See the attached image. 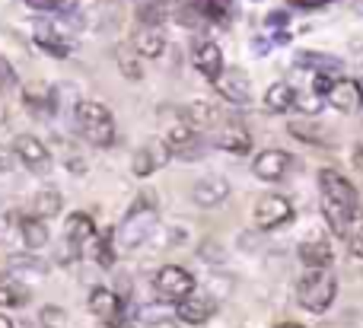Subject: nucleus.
I'll list each match as a JSON object with an SVG mask.
<instances>
[{
	"label": "nucleus",
	"instance_id": "nucleus-37",
	"mask_svg": "<svg viewBox=\"0 0 363 328\" xmlns=\"http://www.w3.org/2000/svg\"><path fill=\"white\" fill-rule=\"evenodd\" d=\"M29 6L42 13H57V10H64V0H29Z\"/></svg>",
	"mask_w": 363,
	"mask_h": 328
},
{
	"label": "nucleus",
	"instance_id": "nucleus-33",
	"mask_svg": "<svg viewBox=\"0 0 363 328\" xmlns=\"http://www.w3.org/2000/svg\"><path fill=\"white\" fill-rule=\"evenodd\" d=\"M38 325L42 328H64L67 325V312L61 310V306H42V312H38Z\"/></svg>",
	"mask_w": 363,
	"mask_h": 328
},
{
	"label": "nucleus",
	"instance_id": "nucleus-9",
	"mask_svg": "<svg viewBox=\"0 0 363 328\" xmlns=\"http://www.w3.org/2000/svg\"><path fill=\"white\" fill-rule=\"evenodd\" d=\"M13 153H16L19 163H26L32 172H45L51 166L48 147H45L38 137H32V134H19V137L13 140Z\"/></svg>",
	"mask_w": 363,
	"mask_h": 328
},
{
	"label": "nucleus",
	"instance_id": "nucleus-29",
	"mask_svg": "<svg viewBox=\"0 0 363 328\" xmlns=\"http://www.w3.org/2000/svg\"><path fill=\"white\" fill-rule=\"evenodd\" d=\"M26 300H29V290H26L16 278L0 271V306H4V310H13V306H23Z\"/></svg>",
	"mask_w": 363,
	"mask_h": 328
},
{
	"label": "nucleus",
	"instance_id": "nucleus-6",
	"mask_svg": "<svg viewBox=\"0 0 363 328\" xmlns=\"http://www.w3.org/2000/svg\"><path fill=\"white\" fill-rule=\"evenodd\" d=\"M294 220V204L284 195H262L255 204V223L258 230H277Z\"/></svg>",
	"mask_w": 363,
	"mask_h": 328
},
{
	"label": "nucleus",
	"instance_id": "nucleus-45",
	"mask_svg": "<svg viewBox=\"0 0 363 328\" xmlns=\"http://www.w3.org/2000/svg\"><path fill=\"white\" fill-rule=\"evenodd\" d=\"M0 328H13V322H10V319H6V316H4V312H0Z\"/></svg>",
	"mask_w": 363,
	"mask_h": 328
},
{
	"label": "nucleus",
	"instance_id": "nucleus-41",
	"mask_svg": "<svg viewBox=\"0 0 363 328\" xmlns=\"http://www.w3.org/2000/svg\"><path fill=\"white\" fill-rule=\"evenodd\" d=\"M13 157H16V153H13V150H6V147H0V172H10V169H13Z\"/></svg>",
	"mask_w": 363,
	"mask_h": 328
},
{
	"label": "nucleus",
	"instance_id": "nucleus-25",
	"mask_svg": "<svg viewBox=\"0 0 363 328\" xmlns=\"http://www.w3.org/2000/svg\"><path fill=\"white\" fill-rule=\"evenodd\" d=\"M182 121H185L188 128H194V131H204V128L217 125V108H213L211 102H191V106H185V112H182Z\"/></svg>",
	"mask_w": 363,
	"mask_h": 328
},
{
	"label": "nucleus",
	"instance_id": "nucleus-5",
	"mask_svg": "<svg viewBox=\"0 0 363 328\" xmlns=\"http://www.w3.org/2000/svg\"><path fill=\"white\" fill-rule=\"evenodd\" d=\"M319 188H322V198H328V201L341 204L345 210H351V214L357 217V208H360L357 188H354V185L347 182V179L341 176L338 169H322V172H319Z\"/></svg>",
	"mask_w": 363,
	"mask_h": 328
},
{
	"label": "nucleus",
	"instance_id": "nucleus-47",
	"mask_svg": "<svg viewBox=\"0 0 363 328\" xmlns=\"http://www.w3.org/2000/svg\"><path fill=\"white\" fill-rule=\"evenodd\" d=\"M0 121H6V115H4V108H0Z\"/></svg>",
	"mask_w": 363,
	"mask_h": 328
},
{
	"label": "nucleus",
	"instance_id": "nucleus-17",
	"mask_svg": "<svg viewBox=\"0 0 363 328\" xmlns=\"http://www.w3.org/2000/svg\"><path fill=\"white\" fill-rule=\"evenodd\" d=\"M89 312L99 316L102 322H112V319H121V300L115 290L108 287H93L89 290Z\"/></svg>",
	"mask_w": 363,
	"mask_h": 328
},
{
	"label": "nucleus",
	"instance_id": "nucleus-23",
	"mask_svg": "<svg viewBox=\"0 0 363 328\" xmlns=\"http://www.w3.org/2000/svg\"><path fill=\"white\" fill-rule=\"evenodd\" d=\"M217 147H220V150H226V153H236V157H242V153L252 150V137H249V131H245V128L226 125L223 131L217 134Z\"/></svg>",
	"mask_w": 363,
	"mask_h": 328
},
{
	"label": "nucleus",
	"instance_id": "nucleus-28",
	"mask_svg": "<svg viewBox=\"0 0 363 328\" xmlns=\"http://www.w3.org/2000/svg\"><path fill=\"white\" fill-rule=\"evenodd\" d=\"M328 102H332L338 112H354V108H357V102H360L357 83H351V80H335L332 93H328Z\"/></svg>",
	"mask_w": 363,
	"mask_h": 328
},
{
	"label": "nucleus",
	"instance_id": "nucleus-2",
	"mask_svg": "<svg viewBox=\"0 0 363 328\" xmlns=\"http://www.w3.org/2000/svg\"><path fill=\"white\" fill-rule=\"evenodd\" d=\"M74 118H77V128L80 134L89 140L93 147H112L115 144V118L102 102H93V99H83L77 102L74 108Z\"/></svg>",
	"mask_w": 363,
	"mask_h": 328
},
{
	"label": "nucleus",
	"instance_id": "nucleus-4",
	"mask_svg": "<svg viewBox=\"0 0 363 328\" xmlns=\"http://www.w3.org/2000/svg\"><path fill=\"white\" fill-rule=\"evenodd\" d=\"M153 287H157L160 300L182 303L185 297H191V293H194V278H191V271H185V268L166 265V268H160V271H157V281H153Z\"/></svg>",
	"mask_w": 363,
	"mask_h": 328
},
{
	"label": "nucleus",
	"instance_id": "nucleus-13",
	"mask_svg": "<svg viewBox=\"0 0 363 328\" xmlns=\"http://www.w3.org/2000/svg\"><path fill=\"white\" fill-rule=\"evenodd\" d=\"M166 147H169V153H179L182 159L201 157V137H198L194 128L185 125V121H179V125L169 128V134H166Z\"/></svg>",
	"mask_w": 363,
	"mask_h": 328
},
{
	"label": "nucleus",
	"instance_id": "nucleus-21",
	"mask_svg": "<svg viewBox=\"0 0 363 328\" xmlns=\"http://www.w3.org/2000/svg\"><path fill=\"white\" fill-rule=\"evenodd\" d=\"M290 137L303 140V144H313V147H328V131L319 125V121H303V118H294L287 125Z\"/></svg>",
	"mask_w": 363,
	"mask_h": 328
},
{
	"label": "nucleus",
	"instance_id": "nucleus-14",
	"mask_svg": "<svg viewBox=\"0 0 363 328\" xmlns=\"http://www.w3.org/2000/svg\"><path fill=\"white\" fill-rule=\"evenodd\" d=\"M213 300L211 297H198V293H191V297H185L182 303H176V319L185 325H204L207 319L213 316Z\"/></svg>",
	"mask_w": 363,
	"mask_h": 328
},
{
	"label": "nucleus",
	"instance_id": "nucleus-35",
	"mask_svg": "<svg viewBox=\"0 0 363 328\" xmlns=\"http://www.w3.org/2000/svg\"><path fill=\"white\" fill-rule=\"evenodd\" d=\"M138 19H140V26H157L160 29V23H163V10H160V4H140Z\"/></svg>",
	"mask_w": 363,
	"mask_h": 328
},
{
	"label": "nucleus",
	"instance_id": "nucleus-48",
	"mask_svg": "<svg viewBox=\"0 0 363 328\" xmlns=\"http://www.w3.org/2000/svg\"><path fill=\"white\" fill-rule=\"evenodd\" d=\"M157 4H160V0H157Z\"/></svg>",
	"mask_w": 363,
	"mask_h": 328
},
{
	"label": "nucleus",
	"instance_id": "nucleus-3",
	"mask_svg": "<svg viewBox=\"0 0 363 328\" xmlns=\"http://www.w3.org/2000/svg\"><path fill=\"white\" fill-rule=\"evenodd\" d=\"M338 297V278L332 271H306L296 284V300L306 312L322 316Z\"/></svg>",
	"mask_w": 363,
	"mask_h": 328
},
{
	"label": "nucleus",
	"instance_id": "nucleus-26",
	"mask_svg": "<svg viewBox=\"0 0 363 328\" xmlns=\"http://www.w3.org/2000/svg\"><path fill=\"white\" fill-rule=\"evenodd\" d=\"M296 106V93L290 83H271L268 93H264V108L268 112H290V108Z\"/></svg>",
	"mask_w": 363,
	"mask_h": 328
},
{
	"label": "nucleus",
	"instance_id": "nucleus-20",
	"mask_svg": "<svg viewBox=\"0 0 363 328\" xmlns=\"http://www.w3.org/2000/svg\"><path fill=\"white\" fill-rule=\"evenodd\" d=\"M322 217H325L328 230H332L335 236H341V239H347V236H351V220H354L351 210H345L341 204H335V201H328V198H322Z\"/></svg>",
	"mask_w": 363,
	"mask_h": 328
},
{
	"label": "nucleus",
	"instance_id": "nucleus-10",
	"mask_svg": "<svg viewBox=\"0 0 363 328\" xmlns=\"http://www.w3.org/2000/svg\"><path fill=\"white\" fill-rule=\"evenodd\" d=\"M226 198H230V182H226L223 176H204V179H198L191 188V201L198 204V208H217Z\"/></svg>",
	"mask_w": 363,
	"mask_h": 328
},
{
	"label": "nucleus",
	"instance_id": "nucleus-11",
	"mask_svg": "<svg viewBox=\"0 0 363 328\" xmlns=\"http://www.w3.org/2000/svg\"><path fill=\"white\" fill-rule=\"evenodd\" d=\"M290 163H294V157L284 150H262L255 157V163H252V172H255L262 182H277V179L287 176Z\"/></svg>",
	"mask_w": 363,
	"mask_h": 328
},
{
	"label": "nucleus",
	"instance_id": "nucleus-30",
	"mask_svg": "<svg viewBox=\"0 0 363 328\" xmlns=\"http://www.w3.org/2000/svg\"><path fill=\"white\" fill-rule=\"evenodd\" d=\"M296 64H300V67H315L319 74H328V77L341 70V61H338V57L319 55V51H300V55H296Z\"/></svg>",
	"mask_w": 363,
	"mask_h": 328
},
{
	"label": "nucleus",
	"instance_id": "nucleus-22",
	"mask_svg": "<svg viewBox=\"0 0 363 328\" xmlns=\"http://www.w3.org/2000/svg\"><path fill=\"white\" fill-rule=\"evenodd\" d=\"M188 10L198 13L201 19H211V23H230L233 19L230 0H188Z\"/></svg>",
	"mask_w": 363,
	"mask_h": 328
},
{
	"label": "nucleus",
	"instance_id": "nucleus-15",
	"mask_svg": "<svg viewBox=\"0 0 363 328\" xmlns=\"http://www.w3.org/2000/svg\"><path fill=\"white\" fill-rule=\"evenodd\" d=\"M96 239V223L89 214H83V210H77V214L67 217V223H64V242H70L74 249H83L86 242Z\"/></svg>",
	"mask_w": 363,
	"mask_h": 328
},
{
	"label": "nucleus",
	"instance_id": "nucleus-27",
	"mask_svg": "<svg viewBox=\"0 0 363 328\" xmlns=\"http://www.w3.org/2000/svg\"><path fill=\"white\" fill-rule=\"evenodd\" d=\"M19 236H23L26 249H42V246H48V239H51V233H48V227H45V220H35L32 214L19 220Z\"/></svg>",
	"mask_w": 363,
	"mask_h": 328
},
{
	"label": "nucleus",
	"instance_id": "nucleus-24",
	"mask_svg": "<svg viewBox=\"0 0 363 328\" xmlns=\"http://www.w3.org/2000/svg\"><path fill=\"white\" fill-rule=\"evenodd\" d=\"M61 208H64V198H61V191H55V188H42L32 198V217H35V220H51V217L61 214Z\"/></svg>",
	"mask_w": 363,
	"mask_h": 328
},
{
	"label": "nucleus",
	"instance_id": "nucleus-34",
	"mask_svg": "<svg viewBox=\"0 0 363 328\" xmlns=\"http://www.w3.org/2000/svg\"><path fill=\"white\" fill-rule=\"evenodd\" d=\"M45 102H55V93H51L45 83H32L29 89H26V106H45Z\"/></svg>",
	"mask_w": 363,
	"mask_h": 328
},
{
	"label": "nucleus",
	"instance_id": "nucleus-7",
	"mask_svg": "<svg viewBox=\"0 0 363 328\" xmlns=\"http://www.w3.org/2000/svg\"><path fill=\"white\" fill-rule=\"evenodd\" d=\"M213 89L233 106H245L252 102V80L242 67H223V74L213 80Z\"/></svg>",
	"mask_w": 363,
	"mask_h": 328
},
{
	"label": "nucleus",
	"instance_id": "nucleus-16",
	"mask_svg": "<svg viewBox=\"0 0 363 328\" xmlns=\"http://www.w3.org/2000/svg\"><path fill=\"white\" fill-rule=\"evenodd\" d=\"M300 261L309 271H328V265L335 261V249L328 239H309L300 246Z\"/></svg>",
	"mask_w": 363,
	"mask_h": 328
},
{
	"label": "nucleus",
	"instance_id": "nucleus-8",
	"mask_svg": "<svg viewBox=\"0 0 363 328\" xmlns=\"http://www.w3.org/2000/svg\"><path fill=\"white\" fill-rule=\"evenodd\" d=\"M169 147H166V140H160V137H153V140H147L144 147H140L138 153H134V159H131V172L138 179H147V176H153L157 169H163L166 163H169Z\"/></svg>",
	"mask_w": 363,
	"mask_h": 328
},
{
	"label": "nucleus",
	"instance_id": "nucleus-43",
	"mask_svg": "<svg viewBox=\"0 0 363 328\" xmlns=\"http://www.w3.org/2000/svg\"><path fill=\"white\" fill-rule=\"evenodd\" d=\"M102 328H128L125 319H112V322H102Z\"/></svg>",
	"mask_w": 363,
	"mask_h": 328
},
{
	"label": "nucleus",
	"instance_id": "nucleus-44",
	"mask_svg": "<svg viewBox=\"0 0 363 328\" xmlns=\"http://www.w3.org/2000/svg\"><path fill=\"white\" fill-rule=\"evenodd\" d=\"M274 328H303V325L300 322H277Z\"/></svg>",
	"mask_w": 363,
	"mask_h": 328
},
{
	"label": "nucleus",
	"instance_id": "nucleus-39",
	"mask_svg": "<svg viewBox=\"0 0 363 328\" xmlns=\"http://www.w3.org/2000/svg\"><path fill=\"white\" fill-rule=\"evenodd\" d=\"M296 106H300L303 112H309V115H313V112H319L322 99H319V96H296Z\"/></svg>",
	"mask_w": 363,
	"mask_h": 328
},
{
	"label": "nucleus",
	"instance_id": "nucleus-32",
	"mask_svg": "<svg viewBox=\"0 0 363 328\" xmlns=\"http://www.w3.org/2000/svg\"><path fill=\"white\" fill-rule=\"evenodd\" d=\"M93 259H96V265H102V268H112L115 265V230H106V233L96 239Z\"/></svg>",
	"mask_w": 363,
	"mask_h": 328
},
{
	"label": "nucleus",
	"instance_id": "nucleus-31",
	"mask_svg": "<svg viewBox=\"0 0 363 328\" xmlns=\"http://www.w3.org/2000/svg\"><path fill=\"white\" fill-rule=\"evenodd\" d=\"M115 61H118V70L128 77V80H140V77H144V70H140L138 55L131 51V45H118V48H115Z\"/></svg>",
	"mask_w": 363,
	"mask_h": 328
},
{
	"label": "nucleus",
	"instance_id": "nucleus-46",
	"mask_svg": "<svg viewBox=\"0 0 363 328\" xmlns=\"http://www.w3.org/2000/svg\"><path fill=\"white\" fill-rule=\"evenodd\" d=\"M357 96H360V102H363V80L357 83Z\"/></svg>",
	"mask_w": 363,
	"mask_h": 328
},
{
	"label": "nucleus",
	"instance_id": "nucleus-19",
	"mask_svg": "<svg viewBox=\"0 0 363 328\" xmlns=\"http://www.w3.org/2000/svg\"><path fill=\"white\" fill-rule=\"evenodd\" d=\"M134 48L144 57H160L166 51V35L157 26H140V29L134 32Z\"/></svg>",
	"mask_w": 363,
	"mask_h": 328
},
{
	"label": "nucleus",
	"instance_id": "nucleus-36",
	"mask_svg": "<svg viewBox=\"0 0 363 328\" xmlns=\"http://www.w3.org/2000/svg\"><path fill=\"white\" fill-rule=\"evenodd\" d=\"M10 89H16V70L10 61L0 57V93H10Z\"/></svg>",
	"mask_w": 363,
	"mask_h": 328
},
{
	"label": "nucleus",
	"instance_id": "nucleus-18",
	"mask_svg": "<svg viewBox=\"0 0 363 328\" xmlns=\"http://www.w3.org/2000/svg\"><path fill=\"white\" fill-rule=\"evenodd\" d=\"M194 67L207 77V80H217L223 74V55H220V45L217 42H201L194 48Z\"/></svg>",
	"mask_w": 363,
	"mask_h": 328
},
{
	"label": "nucleus",
	"instance_id": "nucleus-1",
	"mask_svg": "<svg viewBox=\"0 0 363 328\" xmlns=\"http://www.w3.org/2000/svg\"><path fill=\"white\" fill-rule=\"evenodd\" d=\"M160 227V210H157V201L150 195H140L138 201L131 204V210L125 214L121 227L115 230V242L121 249H140Z\"/></svg>",
	"mask_w": 363,
	"mask_h": 328
},
{
	"label": "nucleus",
	"instance_id": "nucleus-38",
	"mask_svg": "<svg viewBox=\"0 0 363 328\" xmlns=\"http://www.w3.org/2000/svg\"><path fill=\"white\" fill-rule=\"evenodd\" d=\"M332 86H335V77L315 74V96H328V93H332Z\"/></svg>",
	"mask_w": 363,
	"mask_h": 328
},
{
	"label": "nucleus",
	"instance_id": "nucleus-12",
	"mask_svg": "<svg viewBox=\"0 0 363 328\" xmlns=\"http://www.w3.org/2000/svg\"><path fill=\"white\" fill-rule=\"evenodd\" d=\"M6 274L10 278H16L19 284H38V281H45V274H48V265H45L42 259H35V255H10L6 259Z\"/></svg>",
	"mask_w": 363,
	"mask_h": 328
},
{
	"label": "nucleus",
	"instance_id": "nucleus-40",
	"mask_svg": "<svg viewBox=\"0 0 363 328\" xmlns=\"http://www.w3.org/2000/svg\"><path fill=\"white\" fill-rule=\"evenodd\" d=\"M347 246H351V255H354V259H363V227L357 230V233L347 236Z\"/></svg>",
	"mask_w": 363,
	"mask_h": 328
},
{
	"label": "nucleus",
	"instance_id": "nucleus-42",
	"mask_svg": "<svg viewBox=\"0 0 363 328\" xmlns=\"http://www.w3.org/2000/svg\"><path fill=\"white\" fill-rule=\"evenodd\" d=\"M268 23H271V26H281V23H287V10H284V13H271V16H268Z\"/></svg>",
	"mask_w": 363,
	"mask_h": 328
}]
</instances>
